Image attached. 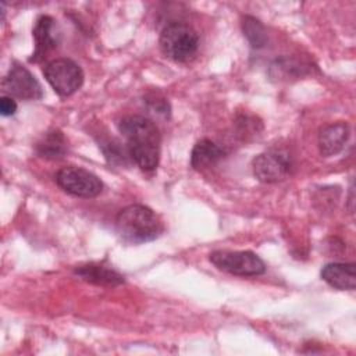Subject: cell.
<instances>
[{"label":"cell","instance_id":"cell-1","mask_svg":"<svg viewBox=\"0 0 356 356\" xmlns=\"http://www.w3.org/2000/svg\"><path fill=\"white\" fill-rule=\"evenodd\" d=\"M118 129L127 140L131 160L143 171H153L160 161L161 136L156 124L143 115H127L118 122Z\"/></svg>","mask_w":356,"mask_h":356},{"label":"cell","instance_id":"cell-17","mask_svg":"<svg viewBox=\"0 0 356 356\" xmlns=\"http://www.w3.org/2000/svg\"><path fill=\"white\" fill-rule=\"evenodd\" d=\"M17 111V103L14 100V97L8 96V95H3L0 97V114L3 117H8L15 114Z\"/></svg>","mask_w":356,"mask_h":356},{"label":"cell","instance_id":"cell-3","mask_svg":"<svg viewBox=\"0 0 356 356\" xmlns=\"http://www.w3.org/2000/svg\"><path fill=\"white\" fill-rule=\"evenodd\" d=\"M159 43L167 58L185 63L197 53L199 36L192 26L184 22H171L161 31Z\"/></svg>","mask_w":356,"mask_h":356},{"label":"cell","instance_id":"cell-11","mask_svg":"<svg viewBox=\"0 0 356 356\" xmlns=\"http://www.w3.org/2000/svg\"><path fill=\"white\" fill-rule=\"evenodd\" d=\"M320 275L330 286L339 291H353L356 288V264L355 263H328Z\"/></svg>","mask_w":356,"mask_h":356},{"label":"cell","instance_id":"cell-9","mask_svg":"<svg viewBox=\"0 0 356 356\" xmlns=\"http://www.w3.org/2000/svg\"><path fill=\"white\" fill-rule=\"evenodd\" d=\"M32 35L35 39V50L29 61L39 63L58 44V33L54 19L50 15H40L35 24Z\"/></svg>","mask_w":356,"mask_h":356},{"label":"cell","instance_id":"cell-10","mask_svg":"<svg viewBox=\"0 0 356 356\" xmlns=\"http://www.w3.org/2000/svg\"><path fill=\"white\" fill-rule=\"evenodd\" d=\"M349 125L343 121L332 122L324 127L318 134V150L321 156L331 157L342 152L349 139Z\"/></svg>","mask_w":356,"mask_h":356},{"label":"cell","instance_id":"cell-12","mask_svg":"<svg viewBox=\"0 0 356 356\" xmlns=\"http://www.w3.org/2000/svg\"><path fill=\"white\" fill-rule=\"evenodd\" d=\"M74 274L81 280L99 286H117L124 282V277L111 267L100 263H88L74 270Z\"/></svg>","mask_w":356,"mask_h":356},{"label":"cell","instance_id":"cell-7","mask_svg":"<svg viewBox=\"0 0 356 356\" xmlns=\"http://www.w3.org/2000/svg\"><path fill=\"white\" fill-rule=\"evenodd\" d=\"M1 86L4 93L19 100H39L43 97V89L39 81L28 68L18 63L10 67Z\"/></svg>","mask_w":356,"mask_h":356},{"label":"cell","instance_id":"cell-15","mask_svg":"<svg viewBox=\"0 0 356 356\" xmlns=\"http://www.w3.org/2000/svg\"><path fill=\"white\" fill-rule=\"evenodd\" d=\"M309 68H310L309 64H303L302 61L299 63L295 58L284 57V58L275 60L270 65V76L275 81H286V79L306 75L309 72Z\"/></svg>","mask_w":356,"mask_h":356},{"label":"cell","instance_id":"cell-5","mask_svg":"<svg viewBox=\"0 0 356 356\" xmlns=\"http://www.w3.org/2000/svg\"><path fill=\"white\" fill-rule=\"evenodd\" d=\"M209 259L218 270L232 275L252 277L266 271L264 261L250 250H216Z\"/></svg>","mask_w":356,"mask_h":356},{"label":"cell","instance_id":"cell-4","mask_svg":"<svg viewBox=\"0 0 356 356\" xmlns=\"http://www.w3.org/2000/svg\"><path fill=\"white\" fill-rule=\"evenodd\" d=\"M43 75L54 92L67 97L74 95L83 83L82 68L71 58H56L49 61L43 68Z\"/></svg>","mask_w":356,"mask_h":356},{"label":"cell","instance_id":"cell-16","mask_svg":"<svg viewBox=\"0 0 356 356\" xmlns=\"http://www.w3.org/2000/svg\"><path fill=\"white\" fill-rule=\"evenodd\" d=\"M242 32L253 49H261L267 44V32L264 25L252 15L242 19Z\"/></svg>","mask_w":356,"mask_h":356},{"label":"cell","instance_id":"cell-13","mask_svg":"<svg viewBox=\"0 0 356 356\" xmlns=\"http://www.w3.org/2000/svg\"><path fill=\"white\" fill-rule=\"evenodd\" d=\"M225 156L224 150L210 139H200L192 149L191 165L197 170H209L214 167Z\"/></svg>","mask_w":356,"mask_h":356},{"label":"cell","instance_id":"cell-14","mask_svg":"<svg viewBox=\"0 0 356 356\" xmlns=\"http://www.w3.org/2000/svg\"><path fill=\"white\" fill-rule=\"evenodd\" d=\"M68 152V143L64 134L58 129L46 132L36 143V153L40 157L58 160L63 159Z\"/></svg>","mask_w":356,"mask_h":356},{"label":"cell","instance_id":"cell-6","mask_svg":"<svg viewBox=\"0 0 356 356\" xmlns=\"http://www.w3.org/2000/svg\"><path fill=\"white\" fill-rule=\"evenodd\" d=\"M56 182L63 191L78 197H96L103 191V182L97 175L76 165L60 168L56 174Z\"/></svg>","mask_w":356,"mask_h":356},{"label":"cell","instance_id":"cell-8","mask_svg":"<svg viewBox=\"0 0 356 356\" xmlns=\"http://www.w3.org/2000/svg\"><path fill=\"white\" fill-rule=\"evenodd\" d=\"M254 177L264 184H274L285 179L291 171L289 157L281 152H264L252 161Z\"/></svg>","mask_w":356,"mask_h":356},{"label":"cell","instance_id":"cell-2","mask_svg":"<svg viewBox=\"0 0 356 356\" xmlns=\"http://www.w3.org/2000/svg\"><path fill=\"white\" fill-rule=\"evenodd\" d=\"M115 229L124 242L139 245L159 238L164 231V225L150 207L129 204L117 214Z\"/></svg>","mask_w":356,"mask_h":356}]
</instances>
